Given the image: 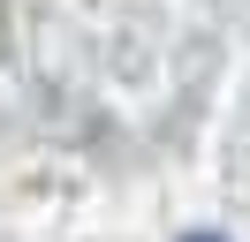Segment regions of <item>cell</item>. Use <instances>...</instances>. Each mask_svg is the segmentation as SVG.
Returning <instances> with one entry per match:
<instances>
[{
  "mask_svg": "<svg viewBox=\"0 0 250 242\" xmlns=\"http://www.w3.org/2000/svg\"><path fill=\"white\" fill-rule=\"evenodd\" d=\"M189 242H212V235H189Z\"/></svg>",
  "mask_w": 250,
  "mask_h": 242,
  "instance_id": "obj_1",
  "label": "cell"
}]
</instances>
